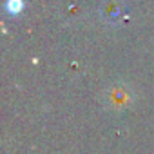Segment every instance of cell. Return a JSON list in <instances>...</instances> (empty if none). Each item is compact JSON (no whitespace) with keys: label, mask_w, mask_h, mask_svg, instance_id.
<instances>
[{"label":"cell","mask_w":154,"mask_h":154,"mask_svg":"<svg viewBox=\"0 0 154 154\" xmlns=\"http://www.w3.org/2000/svg\"><path fill=\"white\" fill-rule=\"evenodd\" d=\"M125 11L123 0H102L100 2V17L107 24H116Z\"/></svg>","instance_id":"6da1fadb"},{"label":"cell","mask_w":154,"mask_h":154,"mask_svg":"<svg viewBox=\"0 0 154 154\" xmlns=\"http://www.w3.org/2000/svg\"><path fill=\"white\" fill-rule=\"evenodd\" d=\"M20 8H22V2H20V0H9L8 9H11V11H18Z\"/></svg>","instance_id":"7a4b0ae2"}]
</instances>
